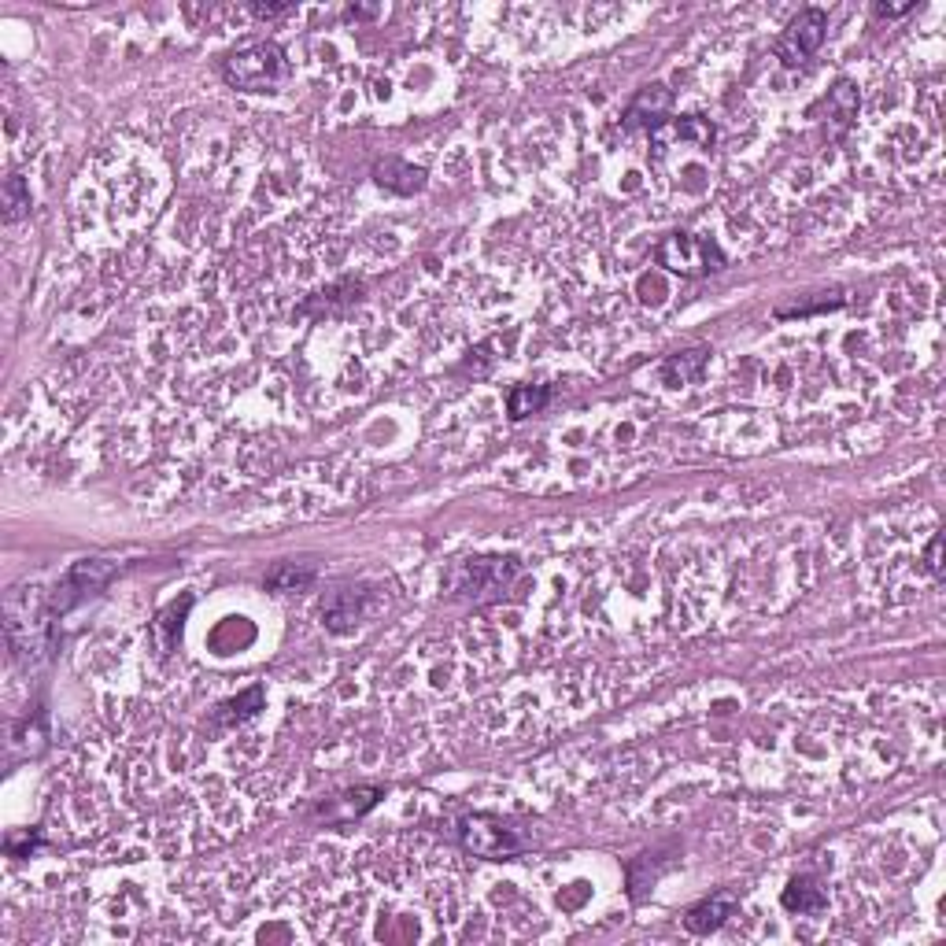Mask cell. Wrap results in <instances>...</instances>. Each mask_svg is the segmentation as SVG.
I'll list each match as a JSON object with an SVG mask.
<instances>
[{
    "mask_svg": "<svg viewBox=\"0 0 946 946\" xmlns=\"http://www.w3.org/2000/svg\"><path fill=\"white\" fill-rule=\"evenodd\" d=\"M825 30H828V12L821 8H806L788 23V30L777 37V56L788 67H799L813 56V52L825 45Z\"/></svg>",
    "mask_w": 946,
    "mask_h": 946,
    "instance_id": "cell-4",
    "label": "cell"
},
{
    "mask_svg": "<svg viewBox=\"0 0 946 946\" xmlns=\"http://www.w3.org/2000/svg\"><path fill=\"white\" fill-rule=\"evenodd\" d=\"M222 74H226V82L244 89V93H270L285 82L289 63H285L281 45L259 37V41H244L241 49H233L222 63Z\"/></svg>",
    "mask_w": 946,
    "mask_h": 946,
    "instance_id": "cell-1",
    "label": "cell"
},
{
    "mask_svg": "<svg viewBox=\"0 0 946 946\" xmlns=\"http://www.w3.org/2000/svg\"><path fill=\"white\" fill-rule=\"evenodd\" d=\"M658 267L684 274V278H699V274H714L725 267V255L714 241H706L699 233H669L666 241L655 248Z\"/></svg>",
    "mask_w": 946,
    "mask_h": 946,
    "instance_id": "cell-2",
    "label": "cell"
},
{
    "mask_svg": "<svg viewBox=\"0 0 946 946\" xmlns=\"http://www.w3.org/2000/svg\"><path fill=\"white\" fill-rule=\"evenodd\" d=\"M680 141L710 148L714 145V126L706 119H699V115H688V119H662L658 126H651V145H655L658 156L669 152L673 145H680Z\"/></svg>",
    "mask_w": 946,
    "mask_h": 946,
    "instance_id": "cell-5",
    "label": "cell"
},
{
    "mask_svg": "<svg viewBox=\"0 0 946 946\" xmlns=\"http://www.w3.org/2000/svg\"><path fill=\"white\" fill-rule=\"evenodd\" d=\"M374 178H377V185H385V189H392V193L411 196L425 185V170L411 167V163H403V159H385V163H377L374 167Z\"/></svg>",
    "mask_w": 946,
    "mask_h": 946,
    "instance_id": "cell-8",
    "label": "cell"
},
{
    "mask_svg": "<svg viewBox=\"0 0 946 946\" xmlns=\"http://www.w3.org/2000/svg\"><path fill=\"white\" fill-rule=\"evenodd\" d=\"M459 843L466 850H473L477 858H514L522 850V839L514 836L507 825H499L496 817H485V813H473V817H462L459 821Z\"/></svg>",
    "mask_w": 946,
    "mask_h": 946,
    "instance_id": "cell-3",
    "label": "cell"
},
{
    "mask_svg": "<svg viewBox=\"0 0 946 946\" xmlns=\"http://www.w3.org/2000/svg\"><path fill=\"white\" fill-rule=\"evenodd\" d=\"M252 12L259 15V19H278V15H289L292 8H281V4H255Z\"/></svg>",
    "mask_w": 946,
    "mask_h": 946,
    "instance_id": "cell-16",
    "label": "cell"
},
{
    "mask_svg": "<svg viewBox=\"0 0 946 946\" xmlns=\"http://www.w3.org/2000/svg\"><path fill=\"white\" fill-rule=\"evenodd\" d=\"M825 891L813 884L810 876H795L788 887H784V910L791 913H821L825 910Z\"/></svg>",
    "mask_w": 946,
    "mask_h": 946,
    "instance_id": "cell-9",
    "label": "cell"
},
{
    "mask_svg": "<svg viewBox=\"0 0 946 946\" xmlns=\"http://www.w3.org/2000/svg\"><path fill=\"white\" fill-rule=\"evenodd\" d=\"M706 355H710L706 348H695V352H684V355H669L666 363H662L666 385H688V381H695V377L703 374Z\"/></svg>",
    "mask_w": 946,
    "mask_h": 946,
    "instance_id": "cell-11",
    "label": "cell"
},
{
    "mask_svg": "<svg viewBox=\"0 0 946 946\" xmlns=\"http://www.w3.org/2000/svg\"><path fill=\"white\" fill-rule=\"evenodd\" d=\"M736 906H740V898L736 895H714V898H706V902H699V906H692L688 910V917H684V928L688 932H695V935H710V932H717L721 924L736 913Z\"/></svg>",
    "mask_w": 946,
    "mask_h": 946,
    "instance_id": "cell-7",
    "label": "cell"
},
{
    "mask_svg": "<svg viewBox=\"0 0 946 946\" xmlns=\"http://www.w3.org/2000/svg\"><path fill=\"white\" fill-rule=\"evenodd\" d=\"M547 400H551L547 389H529V385H522V389L510 392V418H525V414L540 411Z\"/></svg>",
    "mask_w": 946,
    "mask_h": 946,
    "instance_id": "cell-13",
    "label": "cell"
},
{
    "mask_svg": "<svg viewBox=\"0 0 946 946\" xmlns=\"http://www.w3.org/2000/svg\"><path fill=\"white\" fill-rule=\"evenodd\" d=\"M825 108L828 115H832V134H843L850 122H854V115H858V89L850 82H839L836 89H828Z\"/></svg>",
    "mask_w": 946,
    "mask_h": 946,
    "instance_id": "cell-10",
    "label": "cell"
},
{
    "mask_svg": "<svg viewBox=\"0 0 946 946\" xmlns=\"http://www.w3.org/2000/svg\"><path fill=\"white\" fill-rule=\"evenodd\" d=\"M4 207H8V222H15L19 215L30 211V189H26L23 178H8V185H4Z\"/></svg>",
    "mask_w": 946,
    "mask_h": 946,
    "instance_id": "cell-14",
    "label": "cell"
},
{
    "mask_svg": "<svg viewBox=\"0 0 946 946\" xmlns=\"http://www.w3.org/2000/svg\"><path fill=\"white\" fill-rule=\"evenodd\" d=\"M259 706H263V688H248L244 695H237V699H230V703H222L215 721H219V725H241L244 717H252Z\"/></svg>",
    "mask_w": 946,
    "mask_h": 946,
    "instance_id": "cell-12",
    "label": "cell"
},
{
    "mask_svg": "<svg viewBox=\"0 0 946 946\" xmlns=\"http://www.w3.org/2000/svg\"><path fill=\"white\" fill-rule=\"evenodd\" d=\"M315 577L311 570H296V566H278V570L270 573L267 584L270 588H296V584H307Z\"/></svg>",
    "mask_w": 946,
    "mask_h": 946,
    "instance_id": "cell-15",
    "label": "cell"
},
{
    "mask_svg": "<svg viewBox=\"0 0 946 946\" xmlns=\"http://www.w3.org/2000/svg\"><path fill=\"white\" fill-rule=\"evenodd\" d=\"M928 570L939 573V536H935L932 547H928Z\"/></svg>",
    "mask_w": 946,
    "mask_h": 946,
    "instance_id": "cell-17",
    "label": "cell"
},
{
    "mask_svg": "<svg viewBox=\"0 0 946 946\" xmlns=\"http://www.w3.org/2000/svg\"><path fill=\"white\" fill-rule=\"evenodd\" d=\"M669 108H673V93H669L666 85L662 82L647 85V89L636 93V100H632L629 111H625V126H629V130H636V126H658V122L666 119Z\"/></svg>",
    "mask_w": 946,
    "mask_h": 946,
    "instance_id": "cell-6",
    "label": "cell"
}]
</instances>
